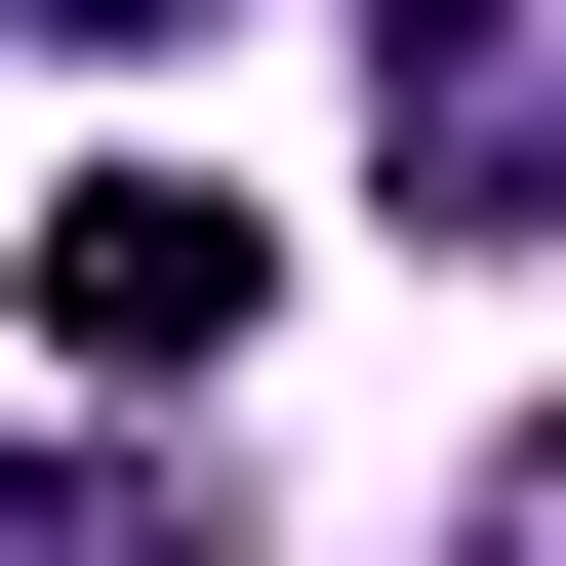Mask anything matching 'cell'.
<instances>
[{"label": "cell", "mask_w": 566, "mask_h": 566, "mask_svg": "<svg viewBox=\"0 0 566 566\" xmlns=\"http://www.w3.org/2000/svg\"><path fill=\"white\" fill-rule=\"evenodd\" d=\"M243 202H202V163H82V202H41V324H82V365H243Z\"/></svg>", "instance_id": "6da1fadb"}, {"label": "cell", "mask_w": 566, "mask_h": 566, "mask_svg": "<svg viewBox=\"0 0 566 566\" xmlns=\"http://www.w3.org/2000/svg\"><path fill=\"white\" fill-rule=\"evenodd\" d=\"M566 202V41L485 0V41H405V243H526Z\"/></svg>", "instance_id": "7a4b0ae2"}, {"label": "cell", "mask_w": 566, "mask_h": 566, "mask_svg": "<svg viewBox=\"0 0 566 566\" xmlns=\"http://www.w3.org/2000/svg\"><path fill=\"white\" fill-rule=\"evenodd\" d=\"M41 41H202V0H41Z\"/></svg>", "instance_id": "3957f363"}, {"label": "cell", "mask_w": 566, "mask_h": 566, "mask_svg": "<svg viewBox=\"0 0 566 566\" xmlns=\"http://www.w3.org/2000/svg\"><path fill=\"white\" fill-rule=\"evenodd\" d=\"M405 41H485V0H405Z\"/></svg>", "instance_id": "277c9868"}, {"label": "cell", "mask_w": 566, "mask_h": 566, "mask_svg": "<svg viewBox=\"0 0 566 566\" xmlns=\"http://www.w3.org/2000/svg\"><path fill=\"white\" fill-rule=\"evenodd\" d=\"M526 526H566V446H526Z\"/></svg>", "instance_id": "5b68a950"}]
</instances>
